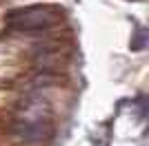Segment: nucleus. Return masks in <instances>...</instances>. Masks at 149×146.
<instances>
[{"instance_id":"f257e3e1","label":"nucleus","mask_w":149,"mask_h":146,"mask_svg":"<svg viewBox=\"0 0 149 146\" xmlns=\"http://www.w3.org/2000/svg\"><path fill=\"white\" fill-rule=\"evenodd\" d=\"M16 133L27 144L47 142L54 133V106L49 100V82L33 84L16 113Z\"/></svg>"},{"instance_id":"f03ea898","label":"nucleus","mask_w":149,"mask_h":146,"mask_svg":"<svg viewBox=\"0 0 149 146\" xmlns=\"http://www.w3.org/2000/svg\"><path fill=\"white\" fill-rule=\"evenodd\" d=\"M60 9L49 5H31L13 9L5 16V24L13 31H47L60 20Z\"/></svg>"}]
</instances>
